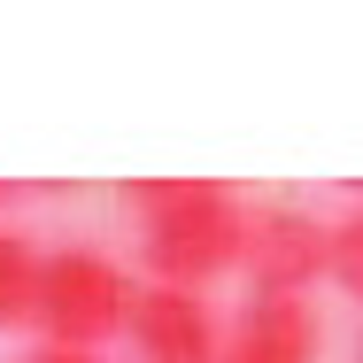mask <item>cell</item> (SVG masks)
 I'll return each mask as SVG.
<instances>
[{
    "label": "cell",
    "instance_id": "8",
    "mask_svg": "<svg viewBox=\"0 0 363 363\" xmlns=\"http://www.w3.org/2000/svg\"><path fill=\"white\" fill-rule=\"evenodd\" d=\"M31 363H101V356H93V348H47V340H39Z\"/></svg>",
    "mask_w": 363,
    "mask_h": 363
},
{
    "label": "cell",
    "instance_id": "10",
    "mask_svg": "<svg viewBox=\"0 0 363 363\" xmlns=\"http://www.w3.org/2000/svg\"><path fill=\"white\" fill-rule=\"evenodd\" d=\"M0 209H8V186H0Z\"/></svg>",
    "mask_w": 363,
    "mask_h": 363
},
{
    "label": "cell",
    "instance_id": "9",
    "mask_svg": "<svg viewBox=\"0 0 363 363\" xmlns=\"http://www.w3.org/2000/svg\"><path fill=\"white\" fill-rule=\"evenodd\" d=\"M356 363H363V333H356Z\"/></svg>",
    "mask_w": 363,
    "mask_h": 363
},
{
    "label": "cell",
    "instance_id": "3",
    "mask_svg": "<svg viewBox=\"0 0 363 363\" xmlns=\"http://www.w3.org/2000/svg\"><path fill=\"white\" fill-rule=\"evenodd\" d=\"M247 294L255 301H309L317 279H333V224H317L294 201H271L247 224Z\"/></svg>",
    "mask_w": 363,
    "mask_h": 363
},
{
    "label": "cell",
    "instance_id": "4",
    "mask_svg": "<svg viewBox=\"0 0 363 363\" xmlns=\"http://www.w3.org/2000/svg\"><path fill=\"white\" fill-rule=\"evenodd\" d=\"M124 340H132V363H224L232 325H217L209 294L194 286H140Z\"/></svg>",
    "mask_w": 363,
    "mask_h": 363
},
{
    "label": "cell",
    "instance_id": "1",
    "mask_svg": "<svg viewBox=\"0 0 363 363\" xmlns=\"http://www.w3.org/2000/svg\"><path fill=\"white\" fill-rule=\"evenodd\" d=\"M124 209L140 224L147 286H194L201 294L232 263H247L255 209H240L232 186H209V178H147V186H124Z\"/></svg>",
    "mask_w": 363,
    "mask_h": 363
},
{
    "label": "cell",
    "instance_id": "6",
    "mask_svg": "<svg viewBox=\"0 0 363 363\" xmlns=\"http://www.w3.org/2000/svg\"><path fill=\"white\" fill-rule=\"evenodd\" d=\"M39 286H47V255L0 224V333L16 325H39Z\"/></svg>",
    "mask_w": 363,
    "mask_h": 363
},
{
    "label": "cell",
    "instance_id": "5",
    "mask_svg": "<svg viewBox=\"0 0 363 363\" xmlns=\"http://www.w3.org/2000/svg\"><path fill=\"white\" fill-rule=\"evenodd\" d=\"M325 356V317L309 301H255L232 317L224 363H317Z\"/></svg>",
    "mask_w": 363,
    "mask_h": 363
},
{
    "label": "cell",
    "instance_id": "7",
    "mask_svg": "<svg viewBox=\"0 0 363 363\" xmlns=\"http://www.w3.org/2000/svg\"><path fill=\"white\" fill-rule=\"evenodd\" d=\"M333 286L348 301H363V201L348 217H333Z\"/></svg>",
    "mask_w": 363,
    "mask_h": 363
},
{
    "label": "cell",
    "instance_id": "2",
    "mask_svg": "<svg viewBox=\"0 0 363 363\" xmlns=\"http://www.w3.org/2000/svg\"><path fill=\"white\" fill-rule=\"evenodd\" d=\"M132 309H140V286L108 247H85V240L47 247V286H39L47 348H93L101 356V340L132 333Z\"/></svg>",
    "mask_w": 363,
    "mask_h": 363
}]
</instances>
